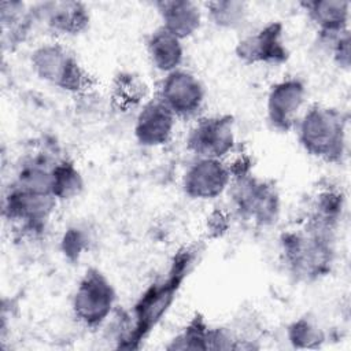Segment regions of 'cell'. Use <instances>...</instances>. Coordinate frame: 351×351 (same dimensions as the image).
I'll list each match as a JSON object with an SVG mask.
<instances>
[{"instance_id":"obj_1","label":"cell","mask_w":351,"mask_h":351,"mask_svg":"<svg viewBox=\"0 0 351 351\" xmlns=\"http://www.w3.org/2000/svg\"><path fill=\"white\" fill-rule=\"evenodd\" d=\"M200 247L196 244L180 248L171 258L166 276L154 281L136 300L130 313L121 321L119 346L121 348H138L152 329L170 310L177 293L196 265Z\"/></svg>"},{"instance_id":"obj_2","label":"cell","mask_w":351,"mask_h":351,"mask_svg":"<svg viewBox=\"0 0 351 351\" xmlns=\"http://www.w3.org/2000/svg\"><path fill=\"white\" fill-rule=\"evenodd\" d=\"M333 234L308 222L281 234L282 261L296 281L313 282L330 273L335 261Z\"/></svg>"},{"instance_id":"obj_3","label":"cell","mask_w":351,"mask_h":351,"mask_svg":"<svg viewBox=\"0 0 351 351\" xmlns=\"http://www.w3.org/2000/svg\"><path fill=\"white\" fill-rule=\"evenodd\" d=\"M347 119V115L335 107H308L295 126L302 148L324 162L340 163L346 155Z\"/></svg>"},{"instance_id":"obj_4","label":"cell","mask_w":351,"mask_h":351,"mask_svg":"<svg viewBox=\"0 0 351 351\" xmlns=\"http://www.w3.org/2000/svg\"><path fill=\"white\" fill-rule=\"evenodd\" d=\"M233 211L244 221L258 226L273 225L280 215V193L277 186L254 173L237 176L228 188Z\"/></svg>"},{"instance_id":"obj_5","label":"cell","mask_w":351,"mask_h":351,"mask_svg":"<svg viewBox=\"0 0 351 351\" xmlns=\"http://www.w3.org/2000/svg\"><path fill=\"white\" fill-rule=\"evenodd\" d=\"M30 63L40 80L67 92L81 93L92 84L86 70L62 44L44 43L38 45L32 53Z\"/></svg>"},{"instance_id":"obj_6","label":"cell","mask_w":351,"mask_h":351,"mask_svg":"<svg viewBox=\"0 0 351 351\" xmlns=\"http://www.w3.org/2000/svg\"><path fill=\"white\" fill-rule=\"evenodd\" d=\"M117 292L99 269H88L73 293L71 308L80 324L89 329L101 326L112 313Z\"/></svg>"},{"instance_id":"obj_7","label":"cell","mask_w":351,"mask_h":351,"mask_svg":"<svg viewBox=\"0 0 351 351\" xmlns=\"http://www.w3.org/2000/svg\"><path fill=\"white\" fill-rule=\"evenodd\" d=\"M58 199L47 191L11 184L4 195L3 214L30 234H38L56 207Z\"/></svg>"},{"instance_id":"obj_8","label":"cell","mask_w":351,"mask_h":351,"mask_svg":"<svg viewBox=\"0 0 351 351\" xmlns=\"http://www.w3.org/2000/svg\"><path fill=\"white\" fill-rule=\"evenodd\" d=\"M185 143L196 158L226 159L236 145L234 118L230 114L200 118L191 128Z\"/></svg>"},{"instance_id":"obj_9","label":"cell","mask_w":351,"mask_h":351,"mask_svg":"<svg viewBox=\"0 0 351 351\" xmlns=\"http://www.w3.org/2000/svg\"><path fill=\"white\" fill-rule=\"evenodd\" d=\"M158 99L176 118H191L203 107L206 89L193 73L180 67L162 80Z\"/></svg>"},{"instance_id":"obj_10","label":"cell","mask_w":351,"mask_h":351,"mask_svg":"<svg viewBox=\"0 0 351 351\" xmlns=\"http://www.w3.org/2000/svg\"><path fill=\"white\" fill-rule=\"evenodd\" d=\"M237 58L245 64H282L289 58L281 22H269L244 36L236 45Z\"/></svg>"},{"instance_id":"obj_11","label":"cell","mask_w":351,"mask_h":351,"mask_svg":"<svg viewBox=\"0 0 351 351\" xmlns=\"http://www.w3.org/2000/svg\"><path fill=\"white\" fill-rule=\"evenodd\" d=\"M306 96V85L298 77H287L273 84L266 99L269 123L280 132L295 129L302 115Z\"/></svg>"},{"instance_id":"obj_12","label":"cell","mask_w":351,"mask_h":351,"mask_svg":"<svg viewBox=\"0 0 351 351\" xmlns=\"http://www.w3.org/2000/svg\"><path fill=\"white\" fill-rule=\"evenodd\" d=\"M230 171L225 159L196 158L182 176V189L196 200H213L228 191Z\"/></svg>"},{"instance_id":"obj_13","label":"cell","mask_w":351,"mask_h":351,"mask_svg":"<svg viewBox=\"0 0 351 351\" xmlns=\"http://www.w3.org/2000/svg\"><path fill=\"white\" fill-rule=\"evenodd\" d=\"M36 23L56 34L77 36L89 26V10L80 1H44L30 7Z\"/></svg>"},{"instance_id":"obj_14","label":"cell","mask_w":351,"mask_h":351,"mask_svg":"<svg viewBox=\"0 0 351 351\" xmlns=\"http://www.w3.org/2000/svg\"><path fill=\"white\" fill-rule=\"evenodd\" d=\"M176 115L158 99L147 100L134 122V137L143 147H160L167 144L176 128Z\"/></svg>"},{"instance_id":"obj_15","label":"cell","mask_w":351,"mask_h":351,"mask_svg":"<svg viewBox=\"0 0 351 351\" xmlns=\"http://www.w3.org/2000/svg\"><path fill=\"white\" fill-rule=\"evenodd\" d=\"M162 27L185 40L193 36L202 25L200 5L191 0H163L155 3Z\"/></svg>"},{"instance_id":"obj_16","label":"cell","mask_w":351,"mask_h":351,"mask_svg":"<svg viewBox=\"0 0 351 351\" xmlns=\"http://www.w3.org/2000/svg\"><path fill=\"white\" fill-rule=\"evenodd\" d=\"M317 26L318 37H330L348 30L350 3L344 0H311L300 3Z\"/></svg>"},{"instance_id":"obj_17","label":"cell","mask_w":351,"mask_h":351,"mask_svg":"<svg viewBox=\"0 0 351 351\" xmlns=\"http://www.w3.org/2000/svg\"><path fill=\"white\" fill-rule=\"evenodd\" d=\"M145 48L152 66L169 74L181 67L184 60L182 40L159 26L145 40Z\"/></svg>"},{"instance_id":"obj_18","label":"cell","mask_w":351,"mask_h":351,"mask_svg":"<svg viewBox=\"0 0 351 351\" xmlns=\"http://www.w3.org/2000/svg\"><path fill=\"white\" fill-rule=\"evenodd\" d=\"M344 211V195L335 186L319 189L310 204L306 222L321 229L333 232L341 221Z\"/></svg>"},{"instance_id":"obj_19","label":"cell","mask_w":351,"mask_h":351,"mask_svg":"<svg viewBox=\"0 0 351 351\" xmlns=\"http://www.w3.org/2000/svg\"><path fill=\"white\" fill-rule=\"evenodd\" d=\"M0 22L3 32V43L11 48L25 40L29 30L34 26L30 7L21 1H1Z\"/></svg>"},{"instance_id":"obj_20","label":"cell","mask_w":351,"mask_h":351,"mask_svg":"<svg viewBox=\"0 0 351 351\" xmlns=\"http://www.w3.org/2000/svg\"><path fill=\"white\" fill-rule=\"evenodd\" d=\"M148 88L138 75L130 71H122L112 81L111 99L118 108L128 111L141 103L144 104Z\"/></svg>"},{"instance_id":"obj_21","label":"cell","mask_w":351,"mask_h":351,"mask_svg":"<svg viewBox=\"0 0 351 351\" xmlns=\"http://www.w3.org/2000/svg\"><path fill=\"white\" fill-rule=\"evenodd\" d=\"M84 180L80 170L71 160L58 159L52 167L51 191L59 200H69L81 193Z\"/></svg>"},{"instance_id":"obj_22","label":"cell","mask_w":351,"mask_h":351,"mask_svg":"<svg viewBox=\"0 0 351 351\" xmlns=\"http://www.w3.org/2000/svg\"><path fill=\"white\" fill-rule=\"evenodd\" d=\"M206 11L215 26L228 30H234L243 26L248 14L247 4L239 0L208 1L206 3Z\"/></svg>"},{"instance_id":"obj_23","label":"cell","mask_w":351,"mask_h":351,"mask_svg":"<svg viewBox=\"0 0 351 351\" xmlns=\"http://www.w3.org/2000/svg\"><path fill=\"white\" fill-rule=\"evenodd\" d=\"M208 332L210 325L204 317L196 314L189 324L174 337L167 350H207L208 348Z\"/></svg>"},{"instance_id":"obj_24","label":"cell","mask_w":351,"mask_h":351,"mask_svg":"<svg viewBox=\"0 0 351 351\" xmlns=\"http://www.w3.org/2000/svg\"><path fill=\"white\" fill-rule=\"evenodd\" d=\"M287 337L295 348H317L325 341L322 328L308 317H300L287 328Z\"/></svg>"},{"instance_id":"obj_25","label":"cell","mask_w":351,"mask_h":351,"mask_svg":"<svg viewBox=\"0 0 351 351\" xmlns=\"http://www.w3.org/2000/svg\"><path fill=\"white\" fill-rule=\"evenodd\" d=\"M88 247H89V236L85 233L84 229L78 226L69 228L60 240L62 252L71 262L78 261L80 256L84 254V251L88 250Z\"/></svg>"},{"instance_id":"obj_26","label":"cell","mask_w":351,"mask_h":351,"mask_svg":"<svg viewBox=\"0 0 351 351\" xmlns=\"http://www.w3.org/2000/svg\"><path fill=\"white\" fill-rule=\"evenodd\" d=\"M230 226V213L218 207L207 217V234L211 239L223 236Z\"/></svg>"}]
</instances>
